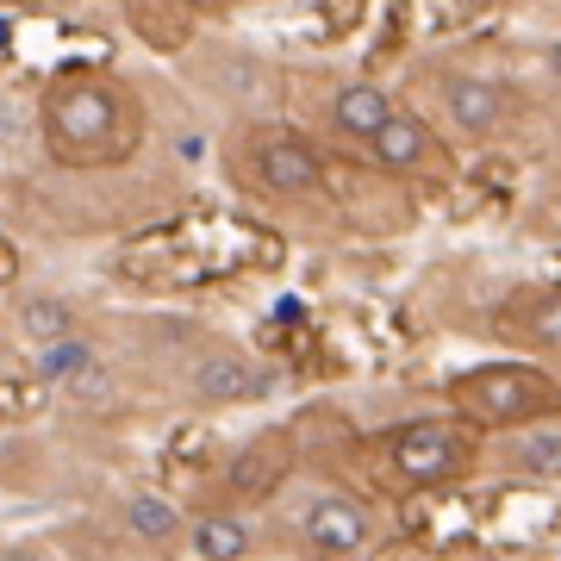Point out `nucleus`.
Here are the masks:
<instances>
[{"mask_svg": "<svg viewBox=\"0 0 561 561\" xmlns=\"http://www.w3.org/2000/svg\"><path fill=\"white\" fill-rule=\"evenodd\" d=\"M150 138V113H144L138 81H125L119 69L81 62L44 81L38 94V144L57 169L76 175H101V169H125Z\"/></svg>", "mask_w": 561, "mask_h": 561, "instance_id": "obj_1", "label": "nucleus"}, {"mask_svg": "<svg viewBox=\"0 0 561 561\" xmlns=\"http://www.w3.org/2000/svg\"><path fill=\"white\" fill-rule=\"evenodd\" d=\"M449 412L468 419L474 431H518L537 419H561V381L549 368H537V356H500L481 368L449 375Z\"/></svg>", "mask_w": 561, "mask_h": 561, "instance_id": "obj_2", "label": "nucleus"}, {"mask_svg": "<svg viewBox=\"0 0 561 561\" xmlns=\"http://www.w3.org/2000/svg\"><path fill=\"white\" fill-rule=\"evenodd\" d=\"M481 431L468 419H405L393 431H381L375 456L405 493H437V486H456L474 474L481 461Z\"/></svg>", "mask_w": 561, "mask_h": 561, "instance_id": "obj_3", "label": "nucleus"}, {"mask_svg": "<svg viewBox=\"0 0 561 561\" xmlns=\"http://www.w3.org/2000/svg\"><path fill=\"white\" fill-rule=\"evenodd\" d=\"M238 181L256 201H312L324 194V150L294 125H250L238 138Z\"/></svg>", "mask_w": 561, "mask_h": 561, "instance_id": "obj_4", "label": "nucleus"}, {"mask_svg": "<svg viewBox=\"0 0 561 561\" xmlns=\"http://www.w3.org/2000/svg\"><path fill=\"white\" fill-rule=\"evenodd\" d=\"M431 81H437L443 119H449V131H456V138L493 144L505 131L512 101H505V88L493 76H481V69H456V62H437V69H431Z\"/></svg>", "mask_w": 561, "mask_h": 561, "instance_id": "obj_5", "label": "nucleus"}, {"mask_svg": "<svg viewBox=\"0 0 561 561\" xmlns=\"http://www.w3.org/2000/svg\"><path fill=\"white\" fill-rule=\"evenodd\" d=\"M381 542V524L375 512L356 500V493H319V500H306L300 512V549L319 561H356L368 556Z\"/></svg>", "mask_w": 561, "mask_h": 561, "instance_id": "obj_6", "label": "nucleus"}, {"mask_svg": "<svg viewBox=\"0 0 561 561\" xmlns=\"http://www.w3.org/2000/svg\"><path fill=\"white\" fill-rule=\"evenodd\" d=\"M362 157L375 162L381 175H431V181H449V150L443 138L431 131V119H419L412 106H393V119L362 144Z\"/></svg>", "mask_w": 561, "mask_h": 561, "instance_id": "obj_7", "label": "nucleus"}, {"mask_svg": "<svg viewBox=\"0 0 561 561\" xmlns=\"http://www.w3.org/2000/svg\"><path fill=\"white\" fill-rule=\"evenodd\" d=\"M493 331H500L512 350L537 362H561V287L542 280V287H518L512 300L493 312Z\"/></svg>", "mask_w": 561, "mask_h": 561, "instance_id": "obj_8", "label": "nucleus"}, {"mask_svg": "<svg viewBox=\"0 0 561 561\" xmlns=\"http://www.w3.org/2000/svg\"><path fill=\"white\" fill-rule=\"evenodd\" d=\"M294 431L287 424H268V431H256V437L243 443L238 456H231V474H225V486H231V505H256L268 500L287 474H294Z\"/></svg>", "mask_w": 561, "mask_h": 561, "instance_id": "obj_9", "label": "nucleus"}, {"mask_svg": "<svg viewBox=\"0 0 561 561\" xmlns=\"http://www.w3.org/2000/svg\"><path fill=\"white\" fill-rule=\"evenodd\" d=\"M493 468L505 481H561V419H537V424H518L512 437L493 449Z\"/></svg>", "mask_w": 561, "mask_h": 561, "instance_id": "obj_10", "label": "nucleus"}, {"mask_svg": "<svg viewBox=\"0 0 561 561\" xmlns=\"http://www.w3.org/2000/svg\"><path fill=\"white\" fill-rule=\"evenodd\" d=\"M393 106L400 101H393V88H381V81H343L337 94H331V106H324V125H331L350 150H362V144L393 119Z\"/></svg>", "mask_w": 561, "mask_h": 561, "instance_id": "obj_11", "label": "nucleus"}, {"mask_svg": "<svg viewBox=\"0 0 561 561\" xmlns=\"http://www.w3.org/2000/svg\"><path fill=\"white\" fill-rule=\"evenodd\" d=\"M187 387H194V400H201V405H243V400H262V393L275 387V375L256 368L250 356L219 350V356H206L201 368L187 375Z\"/></svg>", "mask_w": 561, "mask_h": 561, "instance_id": "obj_12", "label": "nucleus"}, {"mask_svg": "<svg viewBox=\"0 0 561 561\" xmlns=\"http://www.w3.org/2000/svg\"><path fill=\"white\" fill-rule=\"evenodd\" d=\"M181 549L194 561H243L256 549V537H250V518L243 512L219 505V512H201V518L181 530Z\"/></svg>", "mask_w": 561, "mask_h": 561, "instance_id": "obj_13", "label": "nucleus"}, {"mask_svg": "<svg viewBox=\"0 0 561 561\" xmlns=\"http://www.w3.org/2000/svg\"><path fill=\"white\" fill-rule=\"evenodd\" d=\"M119 524L131 530L138 542H150V549H162V542H181V512L169 500H157V493H131V500L119 505Z\"/></svg>", "mask_w": 561, "mask_h": 561, "instance_id": "obj_14", "label": "nucleus"}, {"mask_svg": "<svg viewBox=\"0 0 561 561\" xmlns=\"http://www.w3.org/2000/svg\"><path fill=\"white\" fill-rule=\"evenodd\" d=\"M32 362H38V375L44 381H62V387H81V375L94 368V343L81 337H57V343H38L32 350Z\"/></svg>", "mask_w": 561, "mask_h": 561, "instance_id": "obj_15", "label": "nucleus"}, {"mask_svg": "<svg viewBox=\"0 0 561 561\" xmlns=\"http://www.w3.org/2000/svg\"><path fill=\"white\" fill-rule=\"evenodd\" d=\"M20 331L32 350L38 343H57V337H76V312L62 300H50V294H32V300H20Z\"/></svg>", "mask_w": 561, "mask_h": 561, "instance_id": "obj_16", "label": "nucleus"}, {"mask_svg": "<svg viewBox=\"0 0 561 561\" xmlns=\"http://www.w3.org/2000/svg\"><path fill=\"white\" fill-rule=\"evenodd\" d=\"M542 62H549V81H556V88H561V38L549 44V50H542Z\"/></svg>", "mask_w": 561, "mask_h": 561, "instance_id": "obj_17", "label": "nucleus"}]
</instances>
